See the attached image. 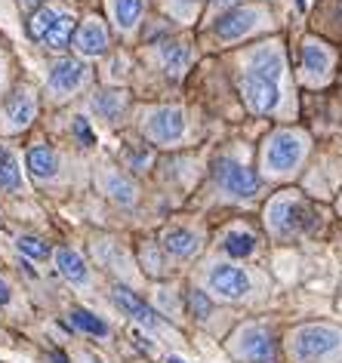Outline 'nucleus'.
<instances>
[{"instance_id":"nucleus-23","label":"nucleus","mask_w":342,"mask_h":363,"mask_svg":"<svg viewBox=\"0 0 342 363\" xmlns=\"http://www.w3.org/2000/svg\"><path fill=\"white\" fill-rule=\"evenodd\" d=\"M56 16H59V6H40V10L28 19V34L34 40H43V34H47L50 25L56 22Z\"/></svg>"},{"instance_id":"nucleus-25","label":"nucleus","mask_w":342,"mask_h":363,"mask_svg":"<svg viewBox=\"0 0 342 363\" xmlns=\"http://www.w3.org/2000/svg\"><path fill=\"white\" fill-rule=\"evenodd\" d=\"M96 111L105 117V121H118L123 111V96L121 93H99L96 96Z\"/></svg>"},{"instance_id":"nucleus-32","label":"nucleus","mask_w":342,"mask_h":363,"mask_svg":"<svg viewBox=\"0 0 342 363\" xmlns=\"http://www.w3.org/2000/svg\"><path fill=\"white\" fill-rule=\"evenodd\" d=\"M6 302H10V286L0 280V305H6Z\"/></svg>"},{"instance_id":"nucleus-26","label":"nucleus","mask_w":342,"mask_h":363,"mask_svg":"<svg viewBox=\"0 0 342 363\" xmlns=\"http://www.w3.org/2000/svg\"><path fill=\"white\" fill-rule=\"evenodd\" d=\"M105 188H108V194H111L118 203H123V206H130L133 201H136V191H133V185H130L127 179H121V176H108L105 179Z\"/></svg>"},{"instance_id":"nucleus-7","label":"nucleus","mask_w":342,"mask_h":363,"mask_svg":"<svg viewBox=\"0 0 342 363\" xmlns=\"http://www.w3.org/2000/svg\"><path fill=\"white\" fill-rule=\"evenodd\" d=\"M231 354L247 363H275L277 360V342L272 333L263 326H244L238 333V339L231 342Z\"/></svg>"},{"instance_id":"nucleus-20","label":"nucleus","mask_w":342,"mask_h":363,"mask_svg":"<svg viewBox=\"0 0 342 363\" xmlns=\"http://www.w3.org/2000/svg\"><path fill=\"white\" fill-rule=\"evenodd\" d=\"M222 247H225L228 256L247 259V256H253V250H256V238H253V231H247V228H231L228 234H225Z\"/></svg>"},{"instance_id":"nucleus-1","label":"nucleus","mask_w":342,"mask_h":363,"mask_svg":"<svg viewBox=\"0 0 342 363\" xmlns=\"http://www.w3.org/2000/svg\"><path fill=\"white\" fill-rule=\"evenodd\" d=\"M281 74L284 52L277 47H259L250 52L241 74V96L253 114H268L281 105Z\"/></svg>"},{"instance_id":"nucleus-30","label":"nucleus","mask_w":342,"mask_h":363,"mask_svg":"<svg viewBox=\"0 0 342 363\" xmlns=\"http://www.w3.org/2000/svg\"><path fill=\"white\" fill-rule=\"evenodd\" d=\"M170 10L176 16H182V19H192L197 13V0H170Z\"/></svg>"},{"instance_id":"nucleus-9","label":"nucleus","mask_w":342,"mask_h":363,"mask_svg":"<svg viewBox=\"0 0 342 363\" xmlns=\"http://www.w3.org/2000/svg\"><path fill=\"white\" fill-rule=\"evenodd\" d=\"M333 74V50L321 40H305L302 47V80L309 86H324Z\"/></svg>"},{"instance_id":"nucleus-11","label":"nucleus","mask_w":342,"mask_h":363,"mask_svg":"<svg viewBox=\"0 0 342 363\" xmlns=\"http://www.w3.org/2000/svg\"><path fill=\"white\" fill-rule=\"evenodd\" d=\"M87 80V68L77 59H62L50 71V89L56 96H71Z\"/></svg>"},{"instance_id":"nucleus-21","label":"nucleus","mask_w":342,"mask_h":363,"mask_svg":"<svg viewBox=\"0 0 342 363\" xmlns=\"http://www.w3.org/2000/svg\"><path fill=\"white\" fill-rule=\"evenodd\" d=\"M56 265H59L62 274L71 280V284H87L89 280V271L84 265V259H80L75 250H59L56 252Z\"/></svg>"},{"instance_id":"nucleus-5","label":"nucleus","mask_w":342,"mask_h":363,"mask_svg":"<svg viewBox=\"0 0 342 363\" xmlns=\"http://www.w3.org/2000/svg\"><path fill=\"white\" fill-rule=\"evenodd\" d=\"M213 179H216V185H219V191L235 197V201H247V197H253L256 188H259L256 172L250 167H244L238 157H231V154H225V157L216 160Z\"/></svg>"},{"instance_id":"nucleus-36","label":"nucleus","mask_w":342,"mask_h":363,"mask_svg":"<svg viewBox=\"0 0 342 363\" xmlns=\"http://www.w3.org/2000/svg\"><path fill=\"white\" fill-rule=\"evenodd\" d=\"M167 363H185L182 357H167Z\"/></svg>"},{"instance_id":"nucleus-35","label":"nucleus","mask_w":342,"mask_h":363,"mask_svg":"<svg viewBox=\"0 0 342 363\" xmlns=\"http://www.w3.org/2000/svg\"><path fill=\"white\" fill-rule=\"evenodd\" d=\"M53 363H68V360H65V354H59V351H56V354H53Z\"/></svg>"},{"instance_id":"nucleus-4","label":"nucleus","mask_w":342,"mask_h":363,"mask_svg":"<svg viewBox=\"0 0 342 363\" xmlns=\"http://www.w3.org/2000/svg\"><path fill=\"white\" fill-rule=\"evenodd\" d=\"M342 345V333L333 330L327 323H311V326H302V330L293 333V342H290V351L296 354V360L302 363H314L321 357H327Z\"/></svg>"},{"instance_id":"nucleus-24","label":"nucleus","mask_w":342,"mask_h":363,"mask_svg":"<svg viewBox=\"0 0 342 363\" xmlns=\"http://www.w3.org/2000/svg\"><path fill=\"white\" fill-rule=\"evenodd\" d=\"M71 323H75L77 330L89 333V335H108V323L102 320V317L84 311V308H75V311H71Z\"/></svg>"},{"instance_id":"nucleus-8","label":"nucleus","mask_w":342,"mask_h":363,"mask_svg":"<svg viewBox=\"0 0 342 363\" xmlns=\"http://www.w3.org/2000/svg\"><path fill=\"white\" fill-rule=\"evenodd\" d=\"M188 121L182 108H155L145 121V135L155 145H176L185 135Z\"/></svg>"},{"instance_id":"nucleus-10","label":"nucleus","mask_w":342,"mask_h":363,"mask_svg":"<svg viewBox=\"0 0 342 363\" xmlns=\"http://www.w3.org/2000/svg\"><path fill=\"white\" fill-rule=\"evenodd\" d=\"M206 284L219 298H228V302H238V298H244L250 293V277L244 268L238 265H216L210 274H206Z\"/></svg>"},{"instance_id":"nucleus-27","label":"nucleus","mask_w":342,"mask_h":363,"mask_svg":"<svg viewBox=\"0 0 342 363\" xmlns=\"http://www.w3.org/2000/svg\"><path fill=\"white\" fill-rule=\"evenodd\" d=\"M16 243H19V250L31 259H47L50 256V243L40 240V238H28V234H25V238H19Z\"/></svg>"},{"instance_id":"nucleus-34","label":"nucleus","mask_w":342,"mask_h":363,"mask_svg":"<svg viewBox=\"0 0 342 363\" xmlns=\"http://www.w3.org/2000/svg\"><path fill=\"white\" fill-rule=\"evenodd\" d=\"M19 4L25 6V10H34V6H38V4H43V0H19Z\"/></svg>"},{"instance_id":"nucleus-29","label":"nucleus","mask_w":342,"mask_h":363,"mask_svg":"<svg viewBox=\"0 0 342 363\" xmlns=\"http://www.w3.org/2000/svg\"><path fill=\"white\" fill-rule=\"evenodd\" d=\"M75 135L80 139V145H87V148L96 145V135H93V130H89V123L84 121V117H75Z\"/></svg>"},{"instance_id":"nucleus-12","label":"nucleus","mask_w":342,"mask_h":363,"mask_svg":"<svg viewBox=\"0 0 342 363\" xmlns=\"http://www.w3.org/2000/svg\"><path fill=\"white\" fill-rule=\"evenodd\" d=\"M75 50L80 56H102L108 50V31L102 28V22L89 19V22L80 25L77 34H75Z\"/></svg>"},{"instance_id":"nucleus-33","label":"nucleus","mask_w":342,"mask_h":363,"mask_svg":"<svg viewBox=\"0 0 342 363\" xmlns=\"http://www.w3.org/2000/svg\"><path fill=\"white\" fill-rule=\"evenodd\" d=\"M238 0H213V10H225V6H235Z\"/></svg>"},{"instance_id":"nucleus-18","label":"nucleus","mask_w":342,"mask_h":363,"mask_svg":"<svg viewBox=\"0 0 342 363\" xmlns=\"http://www.w3.org/2000/svg\"><path fill=\"white\" fill-rule=\"evenodd\" d=\"M142 10H145V0H111V13L114 22H118L121 31H133L142 19Z\"/></svg>"},{"instance_id":"nucleus-6","label":"nucleus","mask_w":342,"mask_h":363,"mask_svg":"<svg viewBox=\"0 0 342 363\" xmlns=\"http://www.w3.org/2000/svg\"><path fill=\"white\" fill-rule=\"evenodd\" d=\"M265 22L268 13L263 6H238V10H231L228 16H222L216 22V38L222 43H238L250 38V34H256L259 28H265Z\"/></svg>"},{"instance_id":"nucleus-2","label":"nucleus","mask_w":342,"mask_h":363,"mask_svg":"<svg viewBox=\"0 0 342 363\" xmlns=\"http://www.w3.org/2000/svg\"><path fill=\"white\" fill-rule=\"evenodd\" d=\"M305 151H309V139H305L302 133L277 130L268 135L263 145V167L268 176L284 179V176H290L293 169H299V163L305 160Z\"/></svg>"},{"instance_id":"nucleus-3","label":"nucleus","mask_w":342,"mask_h":363,"mask_svg":"<svg viewBox=\"0 0 342 363\" xmlns=\"http://www.w3.org/2000/svg\"><path fill=\"white\" fill-rule=\"evenodd\" d=\"M265 225L277 240H290L311 225V210L296 191H284V194H277V197L268 201Z\"/></svg>"},{"instance_id":"nucleus-28","label":"nucleus","mask_w":342,"mask_h":363,"mask_svg":"<svg viewBox=\"0 0 342 363\" xmlns=\"http://www.w3.org/2000/svg\"><path fill=\"white\" fill-rule=\"evenodd\" d=\"M188 302H192V311L197 314V317H206L213 311V305H210V298H206L201 289H192V293H188Z\"/></svg>"},{"instance_id":"nucleus-37","label":"nucleus","mask_w":342,"mask_h":363,"mask_svg":"<svg viewBox=\"0 0 342 363\" xmlns=\"http://www.w3.org/2000/svg\"><path fill=\"white\" fill-rule=\"evenodd\" d=\"M339 19H342V0H339Z\"/></svg>"},{"instance_id":"nucleus-17","label":"nucleus","mask_w":342,"mask_h":363,"mask_svg":"<svg viewBox=\"0 0 342 363\" xmlns=\"http://www.w3.org/2000/svg\"><path fill=\"white\" fill-rule=\"evenodd\" d=\"M164 247L173 252V256L188 259V256H194V252L201 250V240H197L188 228H170V231L164 234Z\"/></svg>"},{"instance_id":"nucleus-16","label":"nucleus","mask_w":342,"mask_h":363,"mask_svg":"<svg viewBox=\"0 0 342 363\" xmlns=\"http://www.w3.org/2000/svg\"><path fill=\"white\" fill-rule=\"evenodd\" d=\"M28 169L34 179H53L59 169V160H56V151L47 148V145H38V148L28 151Z\"/></svg>"},{"instance_id":"nucleus-22","label":"nucleus","mask_w":342,"mask_h":363,"mask_svg":"<svg viewBox=\"0 0 342 363\" xmlns=\"http://www.w3.org/2000/svg\"><path fill=\"white\" fill-rule=\"evenodd\" d=\"M0 188L4 191H19L22 188V176H19V167H16L13 154L0 148Z\"/></svg>"},{"instance_id":"nucleus-19","label":"nucleus","mask_w":342,"mask_h":363,"mask_svg":"<svg viewBox=\"0 0 342 363\" xmlns=\"http://www.w3.org/2000/svg\"><path fill=\"white\" fill-rule=\"evenodd\" d=\"M71 34H75V16L71 13H59L56 22L50 25V31L43 34V43L53 50H65L71 43Z\"/></svg>"},{"instance_id":"nucleus-15","label":"nucleus","mask_w":342,"mask_h":363,"mask_svg":"<svg viewBox=\"0 0 342 363\" xmlns=\"http://www.w3.org/2000/svg\"><path fill=\"white\" fill-rule=\"evenodd\" d=\"M160 59H164V68H167L170 77H182L188 62H192V50H188L185 43H179V40H173V43L167 40L164 47H160Z\"/></svg>"},{"instance_id":"nucleus-14","label":"nucleus","mask_w":342,"mask_h":363,"mask_svg":"<svg viewBox=\"0 0 342 363\" xmlns=\"http://www.w3.org/2000/svg\"><path fill=\"white\" fill-rule=\"evenodd\" d=\"M114 302H118L123 311L133 317V320H139V323H145V326H158V314L151 311V308L142 302L136 293H130L127 286H118V289H114Z\"/></svg>"},{"instance_id":"nucleus-13","label":"nucleus","mask_w":342,"mask_h":363,"mask_svg":"<svg viewBox=\"0 0 342 363\" xmlns=\"http://www.w3.org/2000/svg\"><path fill=\"white\" fill-rule=\"evenodd\" d=\"M31 117H34V99L28 96V89H19V93H16L10 102H6V108H4L6 130H10V133L25 130V126L31 123Z\"/></svg>"},{"instance_id":"nucleus-31","label":"nucleus","mask_w":342,"mask_h":363,"mask_svg":"<svg viewBox=\"0 0 342 363\" xmlns=\"http://www.w3.org/2000/svg\"><path fill=\"white\" fill-rule=\"evenodd\" d=\"M145 259H148V271H151V274H160V259L155 256V250H151V247L142 250V262H145Z\"/></svg>"}]
</instances>
